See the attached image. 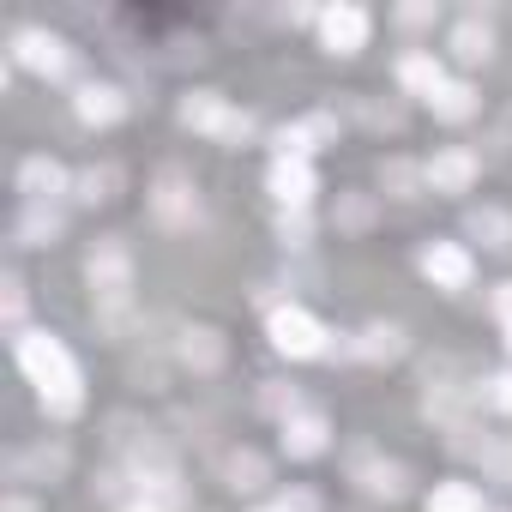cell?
<instances>
[{
	"label": "cell",
	"mask_w": 512,
	"mask_h": 512,
	"mask_svg": "<svg viewBox=\"0 0 512 512\" xmlns=\"http://www.w3.org/2000/svg\"><path fill=\"white\" fill-rule=\"evenodd\" d=\"M19 368H25V380H31L37 398H43V416L67 422V416L85 410L79 362H73V350H67L55 332H19Z\"/></svg>",
	"instance_id": "6da1fadb"
},
{
	"label": "cell",
	"mask_w": 512,
	"mask_h": 512,
	"mask_svg": "<svg viewBox=\"0 0 512 512\" xmlns=\"http://www.w3.org/2000/svg\"><path fill=\"white\" fill-rule=\"evenodd\" d=\"M181 127H193V133H205L217 145H247L253 139V115L235 109L223 91H187L181 97Z\"/></svg>",
	"instance_id": "7a4b0ae2"
},
{
	"label": "cell",
	"mask_w": 512,
	"mask_h": 512,
	"mask_svg": "<svg viewBox=\"0 0 512 512\" xmlns=\"http://www.w3.org/2000/svg\"><path fill=\"white\" fill-rule=\"evenodd\" d=\"M266 338H272V350L278 356H290V362H314V356H332V332L308 314V308H296V302H284V308H272L266 314Z\"/></svg>",
	"instance_id": "3957f363"
},
{
	"label": "cell",
	"mask_w": 512,
	"mask_h": 512,
	"mask_svg": "<svg viewBox=\"0 0 512 512\" xmlns=\"http://www.w3.org/2000/svg\"><path fill=\"white\" fill-rule=\"evenodd\" d=\"M85 284L91 302H133V253L121 247V235H103L85 253Z\"/></svg>",
	"instance_id": "277c9868"
},
{
	"label": "cell",
	"mask_w": 512,
	"mask_h": 512,
	"mask_svg": "<svg viewBox=\"0 0 512 512\" xmlns=\"http://www.w3.org/2000/svg\"><path fill=\"white\" fill-rule=\"evenodd\" d=\"M13 61L25 73H37V79H67L73 73V43L55 37V31H43V25H25L13 37Z\"/></svg>",
	"instance_id": "5b68a950"
},
{
	"label": "cell",
	"mask_w": 512,
	"mask_h": 512,
	"mask_svg": "<svg viewBox=\"0 0 512 512\" xmlns=\"http://www.w3.org/2000/svg\"><path fill=\"white\" fill-rule=\"evenodd\" d=\"M151 217H157L169 235H187V229L205 217V205H199V187H193L187 175L163 169V175H157V187H151Z\"/></svg>",
	"instance_id": "8992f818"
},
{
	"label": "cell",
	"mask_w": 512,
	"mask_h": 512,
	"mask_svg": "<svg viewBox=\"0 0 512 512\" xmlns=\"http://www.w3.org/2000/svg\"><path fill=\"white\" fill-rule=\"evenodd\" d=\"M61 193H73L67 163L49 157V151H31V157L19 163V199H25V205H61Z\"/></svg>",
	"instance_id": "52a82bcc"
},
{
	"label": "cell",
	"mask_w": 512,
	"mask_h": 512,
	"mask_svg": "<svg viewBox=\"0 0 512 512\" xmlns=\"http://www.w3.org/2000/svg\"><path fill=\"white\" fill-rule=\"evenodd\" d=\"M266 193L278 199V211H308V199L320 193V175L308 157H272L266 169Z\"/></svg>",
	"instance_id": "ba28073f"
},
{
	"label": "cell",
	"mask_w": 512,
	"mask_h": 512,
	"mask_svg": "<svg viewBox=\"0 0 512 512\" xmlns=\"http://www.w3.org/2000/svg\"><path fill=\"white\" fill-rule=\"evenodd\" d=\"M422 278H428L434 290H470V278H476L470 247H458V241H428V247H422Z\"/></svg>",
	"instance_id": "9c48e42d"
},
{
	"label": "cell",
	"mask_w": 512,
	"mask_h": 512,
	"mask_svg": "<svg viewBox=\"0 0 512 512\" xmlns=\"http://www.w3.org/2000/svg\"><path fill=\"white\" fill-rule=\"evenodd\" d=\"M476 175H482V163H476V151H434L428 163H422V181H428V193H446V199H458V193H470L476 187Z\"/></svg>",
	"instance_id": "30bf717a"
},
{
	"label": "cell",
	"mask_w": 512,
	"mask_h": 512,
	"mask_svg": "<svg viewBox=\"0 0 512 512\" xmlns=\"http://www.w3.org/2000/svg\"><path fill=\"white\" fill-rule=\"evenodd\" d=\"M368 31H374V19H368L362 7H350V0L320 13V43H326V55H362Z\"/></svg>",
	"instance_id": "8fae6325"
},
{
	"label": "cell",
	"mask_w": 512,
	"mask_h": 512,
	"mask_svg": "<svg viewBox=\"0 0 512 512\" xmlns=\"http://www.w3.org/2000/svg\"><path fill=\"white\" fill-rule=\"evenodd\" d=\"M404 350H410V332L398 320H374L344 344V356H356V362H404Z\"/></svg>",
	"instance_id": "7c38bea8"
},
{
	"label": "cell",
	"mask_w": 512,
	"mask_h": 512,
	"mask_svg": "<svg viewBox=\"0 0 512 512\" xmlns=\"http://www.w3.org/2000/svg\"><path fill=\"white\" fill-rule=\"evenodd\" d=\"M350 482H356L362 494L398 500V494H404V482H410V470H404V464H392V458H380V452H356V458H350Z\"/></svg>",
	"instance_id": "4fadbf2b"
},
{
	"label": "cell",
	"mask_w": 512,
	"mask_h": 512,
	"mask_svg": "<svg viewBox=\"0 0 512 512\" xmlns=\"http://www.w3.org/2000/svg\"><path fill=\"white\" fill-rule=\"evenodd\" d=\"M73 115H79L85 127H115V121L127 115V91H121V85H109V79H91V85H79Z\"/></svg>",
	"instance_id": "5bb4252c"
},
{
	"label": "cell",
	"mask_w": 512,
	"mask_h": 512,
	"mask_svg": "<svg viewBox=\"0 0 512 512\" xmlns=\"http://www.w3.org/2000/svg\"><path fill=\"white\" fill-rule=\"evenodd\" d=\"M452 55L464 61V67H476V61H488L494 55V25H488V7H470L458 25H452Z\"/></svg>",
	"instance_id": "9a60e30c"
},
{
	"label": "cell",
	"mask_w": 512,
	"mask_h": 512,
	"mask_svg": "<svg viewBox=\"0 0 512 512\" xmlns=\"http://www.w3.org/2000/svg\"><path fill=\"white\" fill-rule=\"evenodd\" d=\"M398 85H404L410 97L434 103V97H440V85H446L440 55H434V49H410V55H398Z\"/></svg>",
	"instance_id": "2e32d148"
},
{
	"label": "cell",
	"mask_w": 512,
	"mask_h": 512,
	"mask_svg": "<svg viewBox=\"0 0 512 512\" xmlns=\"http://www.w3.org/2000/svg\"><path fill=\"white\" fill-rule=\"evenodd\" d=\"M175 356H181V368H193V374H217L223 356H229V344H223L217 326H187L181 344H175Z\"/></svg>",
	"instance_id": "e0dca14e"
},
{
	"label": "cell",
	"mask_w": 512,
	"mask_h": 512,
	"mask_svg": "<svg viewBox=\"0 0 512 512\" xmlns=\"http://www.w3.org/2000/svg\"><path fill=\"white\" fill-rule=\"evenodd\" d=\"M284 428V452L290 458H320L326 446H332V422L320 416V410H302V416H290V422H278Z\"/></svg>",
	"instance_id": "ac0fdd59"
},
{
	"label": "cell",
	"mask_w": 512,
	"mask_h": 512,
	"mask_svg": "<svg viewBox=\"0 0 512 512\" xmlns=\"http://www.w3.org/2000/svg\"><path fill=\"white\" fill-rule=\"evenodd\" d=\"M61 229H67L61 205H25V211H19V223H13V241H19V247H55V241H61Z\"/></svg>",
	"instance_id": "d6986e66"
},
{
	"label": "cell",
	"mask_w": 512,
	"mask_h": 512,
	"mask_svg": "<svg viewBox=\"0 0 512 512\" xmlns=\"http://www.w3.org/2000/svg\"><path fill=\"white\" fill-rule=\"evenodd\" d=\"M223 482H229L235 494H260V488L272 482V470H266V458L253 452V446H235V452L223 458Z\"/></svg>",
	"instance_id": "ffe728a7"
},
{
	"label": "cell",
	"mask_w": 512,
	"mask_h": 512,
	"mask_svg": "<svg viewBox=\"0 0 512 512\" xmlns=\"http://www.w3.org/2000/svg\"><path fill=\"white\" fill-rule=\"evenodd\" d=\"M428 109H434V121L458 127V121H470V115L482 109V97H476V85H464V79H446V85H440V97H434Z\"/></svg>",
	"instance_id": "44dd1931"
},
{
	"label": "cell",
	"mask_w": 512,
	"mask_h": 512,
	"mask_svg": "<svg viewBox=\"0 0 512 512\" xmlns=\"http://www.w3.org/2000/svg\"><path fill=\"white\" fill-rule=\"evenodd\" d=\"M61 470H67V446H49V440L13 458V476H19V482H31V476H37V482H55Z\"/></svg>",
	"instance_id": "7402d4cb"
},
{
	"label": "cell",
	"mask_w": 512,
	"mask_h": 512,
	"mask_svg": "<svg viewBox=\"0 0 512 512\" xmlns=\"http://www.w3.org/2000/svg\"><path fill=\"white\" fill-rule=\"evenodd\" d=\"M464 229L482 241V247H512V211H500V205H476L470 217H464Z\"/></svg>",
	"instance_id": "603a6c76"
},
{
	"label": "cell",
	"mask_w": 512,
	"mask_h": 512,
	"mask_svg": "<svg viewBox=\"0 0 512 512\" xmlns=\"http://www.w3.org/2000/svg\"><path fill=\"white\" fill-rule=\"evenodd\" d=\"M115 193H121V169H115V163H97V169L73 175V199H79V205H109Z\"/></svg>",
	"instance_id": "cb8c5ba5"
},
{
	"label": "cell",
	"mask_w": 512,
	"mask_h": 512,
	"mask_svg": "<svg viewBox=\"0 0 512 512\" xmlns=\"http://www.w3.org/2000/svg\"><path fill=\"white\" fill-rule=\"evenodd\" d=\"M428 512H488V506H482V488L476 482H434Z\"/></svg>",
	"instance_id": "d4e9b609"
},
{
	"label": "cell",
	"mask_w": 512,
	"mask_h": 512,
	"mask_svg": "<svg viewBox=\"0 0 512 512\" xmlns=\"http://www.w3.org/2000/svg\"><path fill=\"white\" fill-rule=\"evenodd\" d=\"M380 187H386L392 199H416L428 181H422V169H416V163H404V157H386V163H380Z\"/></svg>",
	"instance_id": "484cf974"
},
{
	"label": "cell",
	"mask_w": 512,
	"mask_h": 512,
	"mask_svg": "<svg viewBox=\"0 0 512 512\" xmlns=\"http://www.w3.org/2000/svg\"><path fill=\"white\" fill-rule=\"evenodd\" d=\"M260 410L278 416V422H290V416H302V392H296L290 380H266V386H260Z\"/></svg>",
	"instance_id": "4316f807"
},
{
	"label": "cell",
	"mask_w": 512,
	"mask_h": 512,
	"mask_svg": "<svg viewBox=\"0 0 512 512\" xmlns=\"http://www.w3.org/2000/svg\"><path fill=\"white\" fill-rule=\"evenodd\" d=\"M422 416L440 422V428H464V398H458L452 386H434V392L422 398Z\"/></svg>",
	"instance_id": "83f0119b"
},
{
	"label": "cell",
	"mask_w": 512,
	"mask_h": 512,
	"mask_svg": "<svg viewBox=\"0 0 512 512\" xmlns=\"http://www.w3.org/2000/svg\"><path fill=\"white\" fill-rule=\"evenodd\" d=\"M332 223H338V229H350V235H362V229L374 223V199H368V193H344V199H338V211H332Z\"/></svg>",
	"instance_id": "f1b7e54d"
},
{
	"label": "cell",
	"mask_w": 512,
	"mask_h": 512,
	"mask_svg": "<svg viewBox=\"0 0 512 512\" xmlns=\"http://www.w3.org/2000/svg\"><path fill=\"white\" fill-rule=\"evenodd\" d=\"M272 151H278V157H308V163H314V151H320V145H314V133H308L302 121H290V127H278V133H272Z\"/></svg>",
	"instance_id": "f546056e"
},
{
	"label": "cell",
	"mask_w": 512,
	"mask_h": 512,
	"mask_svg": "<svg viewBox=\"0 0 512 512\" xmlns=\"http://www.w3.org/2000/svg\"><path fill=\"white\" fill-rule=\"evenodd\" d=\"M476 458H482V476L488 482H512V440H482Z\"/></svg>",
	"instance_id": "4dcf8cb0"
},
{
	"label": "cell",
	"mask_w": 512,
	"mask_h": 512,
	"mask_svg": "<svg viewBox=\"0 0 512 512\" xmlns=\"http://www.w3.org/2000/svg\"><path fill=\"white\" fill-rule=\"evenodd\" d=\"M278 241L284 247H308L314 241V211H278Z\"/></svg>",
	"instance_id": "1f68e13d"
},
{
	"label": "cell",
	"mask_w": 512,
	"mask_h": 512,
	"mask_svg": "<svg viewBox=\"0 0 512 512\" xmlns=\"http://www.w3.org/2000/svg\"><path fill=\"white\" fill-rule=\"evenodd\" d=\"M91 320H97L109 338H127V326H133V302H91Z\"/></svg>",
	"instance_id": "d6a6232c"
},
{
	"label": "cell",
	"mask_w": 512,
	"mask_h": 512,
	"mask_svg": "<svg viewBox=\"0 0 512 512\" xmlns=\"http://www.w3.org/2000/svg\"><path fill=\"white\" fill-rule=\"evenodd\" d=\"M0 290H7V308H0V314H7V326H13V332H25V308H31L25 278H19V272H7V284H0Z\"/></svg>",
	"instance_id": "836d02e7"
},
{
	"label": "cell",
	"mask_w": 512,
	"mask_h": 512,
	"mask_svg": "<svg viewBox=\"0 0 512 512\" xmlns=\"http://www.w3.org/2000/svg\"><path fill=\"white\" fill-rule=\"evenodd\" d=\"M482 398H488V410H500V416H512V368H500L488 386H482Z\"/></svg>",
	"instance_id": "e575fe53"
},
{
	"label": "cell",
	"mask_w": 512,
	"mask_h": 512,
	"mask_svg": "<svg viewBox=\"0 0 512 512\" xmlns=\"http://www.w3.org/2000/svg\"><path fill=\"white\" fill-rule=\"evenodd\" d=\"M278 512H320V494L314 488H284L278 494Z\"/></svg>",
	"instance_id": "d590c367"
},
{
	"label": "cell",
	"mask_w": 512,
	"mask_h": 512,
	"mask_svg": "<svg viewBox=\"0 0 512 512\" xmlns=\"http://www.w3.org/2000/svg\"><path fill=\"white\" fill-rule=\"evenodd\" d=\"M434 13L440 7H428V0H422V7H398V25L404 31H422V25H434Z\"/></svg>",
	"instance_id": "8d00e7d4"
},
{
	"label": "cell",
	"mask_w": 512,
	"mask_h": 512,
	"mask_svg": "<svg viewBox=\"0 0 512 512\" xmlns=\"http://www.w3.org/2000/svg\"><path fill=\"white\" fill-rule=\"evenodd\" d=\"M494 314H500V326H512V278L494 284Z\"/></svg>",
	"instance_id": "74e56055"
},
{
	"label": "cell",
	"mask_w": 512,
	"mask_h": 512,
	"mask_svg": "<svg viewBox=\"0 0 512 512\" xmlns=\"http://www.w3.org/2000/svg\"><path fill=\"white\" fill-rule=\"evenodd\" d=\"M0 512H43L31 494H7V500H0Z\"/></svg>",
	"instance_id": "f35d334b"
},
{
	"label": "cell",
	"mask_w": 512,
	"mask_h": 512,
	"mask_svg": "<svg viewBox=\"0 0 512 512\" xmlns=\"http://www.w3.org/2000/svg\"><path fill=\"white\" fill-rule=\"evenodd\" d=\"M121 512H157V506H145V500H127V506H121Z\"/></svg>",
	"instance_id": "ab89813d"
},
{
	"label": "cell",
	"mask_w": 512,
	"mask_h": 512,
	"mask_svg": "<svg viewBox=\"0 0 512 512\" xmlns=\"http://www.w3.org/2000/svg\"><path fill=\"white\" fill-rule=\"evenodd\" d=\"M253 512H278V500H272V506H253Z\"/></svg>",
	"instance_id": "60d3db41"
},
{
	"label": "cell",
	"mask_w": 512,
	"mask_h": 512,
	"mask_svg": "<svg viewBox=\"0 0 512 512\" xmlns=\"http://www.w3.org/2000/svg\"><path fill=\"white\" fill-rule=\"evenodd\" d=\"M506 350H512V326H506Z\"/></svg>",
	"instance_id": "b9f144b4"
}]
</instances>
